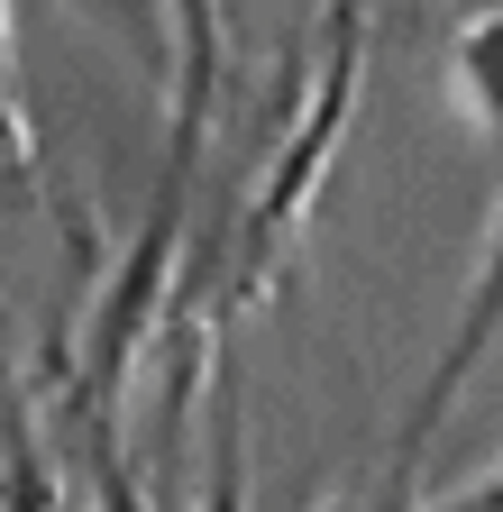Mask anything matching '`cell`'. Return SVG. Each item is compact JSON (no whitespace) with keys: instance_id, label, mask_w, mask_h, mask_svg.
Returning <instances> with one entry per match:
<instances>
[{"instance_id":"6da1fadb","label":"cell","mask_w":503,"mask_h":512,"mask_svg":"<svg viewBox=\"0 0 503 512\" xmlns=\"http://www.w3.org/2000/svg\"><path fill=\"white\" fill-rule=\"evenodd\" d=\"M494 348H503V202H494V220H485L476 284H467V302H458V320H449V339H439V357H430V375H421V394H412V412H403V430H394V467H385V503H375V512H394V494L421 476L439 421L458 412V394L476 384V366H485Z\"/></svg>"},{"instance_id":"7a4b0ae2","label":"cell","mask_w":503,"mask_h":512,"mask_svg":"<svg viewBox=\"0 0 503 512\" xmlns=\"http://www.w3.org/2000/svg\"><path fill=\"white\" fill-rule=\"evenodd\" d=\"M449 101L467 110L476 138L503 147V10L458 19V37H449Z\"/></svg>"}]
</instances>
